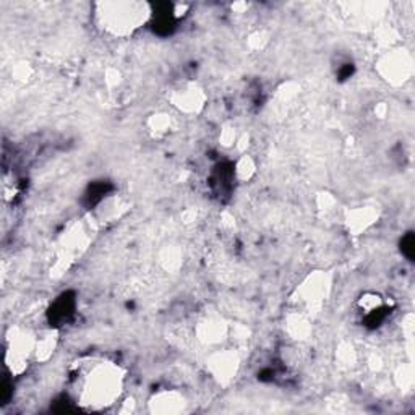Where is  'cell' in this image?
Here are the masks:
<instances>
[{"mask_svg": "<svg viewBox=\"0 0 415 415\" xmlns=\"http://www.w3.org/2000/svg\"><path fill=\"white\" fill-rule=\"evenodd\" d=\"M75 310V298L70 292L63 294L54 302V305L49 310V321L52 325H62L63 321H67Z\"/></svg>", "mask_w": 415, "mask_h": 415, "instance_id": "6da1fadb", "label": "cell"}, {"mask_svg": "<svg viewBox=\"0 0 415 415\" xmlns=\"http://www.w3.org/2000/svg\"><path fill=\"white\" fill-rule=\"evenodd\" d=\"M111 190V185L107 184V182H97V184H93L89 187V190L86 192V201H88V204L91 206V204H96V203H99L102 200V198L106 196V193L109 192Z\"/></svg>", "mask_w": 415, "mask_h": 415, "instance_id": "7a4b0ae2", "label": "cell"}, {"mask_svg": "<svg viewBox=\"0 0 415 415\" xmlns=\"http://www.w3.org/2000/svg\"><path fill=\"white\" fill-rule=\"evenodd\" d=\"M386 318V310L385 308H373L367 313V318H365V325L368 328H378L381 323Z\"/></svg>", "mask_w": 415, "mask_h": 415, "instance_id": "3957f363", "label": "cell"}, {"mask_svg": "<svg viewBox=\"0 0 415 415\" xmlns=\"http://www.w3.org/2000/svg\"><path fill=\"white\" fill-rule=\"evenodd\" d=\"M413 245H415V240H413V234L412 232H407L405 237L402 238L401 242V252L402 255L405 256L407 260H413Z\"/></svg>", "mask_w": 415, "mask_h": 415, "instance_id": "277c9868", "label": "cell"}, {"mask_svg": "<svg viewBox=\"0 0 415 415\" xmlns=\"http://www.w3.org/2000/svg\"><path fill=\"white\" fill-rule=\"evenodd\" d=\"M352 73H354V65L352 63H344L341 67V70H339V78H341V80L351 78Z\"/></svg>", "mask_w": 415, "mask_h": 415, "instance_id": "5b68a950", "label": "cell"}]
</instances>
